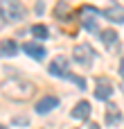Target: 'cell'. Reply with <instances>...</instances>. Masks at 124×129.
<instances>
[{"label":"cell","instance_id":"cell-1","mask_svg":"<svg viewBox=\"0 0 124 129\" xmlns=\"http://www.w3.org/2000/svg\"><path fill=\"white\" fill-rule=\"evenodd\" d=\"M2 91L9 95V98H18V100H27L32 93H34V86L29 82H23V79H7L2 84Z\"/></svg>","mask_w":124,"mask_h":129},{"label":"cell","instance_id":"cell-2","mask_svg":"<svg viewBox=\"0 0 124 129\" xmlns=\"http://www.w3.org/2000/svg\"><path fill=\"white\" fill-rule=\"evenodd\" d=\"M0 11H2L7 23H18L25 16V7H23L20 0H2L0 2Z\"/></svg>","mask_w":124,"mask_h":129},{"label":"cell","instance_id":"cell-3","mask_svg":"<svg viewBox=\"0 0 124 129\" xmlns=\"http://www.w3.org/2000/svg\"><path fill=\"white\" fill-rule=\"evenodd\" d=\"M72 59H75L77 63H81V66H90L93 59H95V50H93L88 43H79V45H75V50H72Z\"/></svg>","mask_w":124,"mask_h":129},{"label":"cell","instance_id":"cell-4","mask_svg":"<svg viewBox=\"0 0 124 129\" xmlns=\"http://www.w3.org/2000/svg\"><path fill=\"white\" fill-rule=\"evenodd\" d=\"M113 95V82L106 77H97V86H95V98L97 100H108Z\"/></svg>","mask_w":124,"mask_h":129},{"label":"cell","instance_id":"cell-5","mask_svg":"<svg viewBox=\"0 0 124 129\" xmlns=\"http://www.w3.org/2000/svg\"><path fill=\"white\" fill-rule=\"evenodd\" d=\"M95 16H97V9H95V7H84V9H81V25H84L88 32H95V29H97Z\"/></svg>","mask_w":124,"mask_h":129},{"label":"cell","instance_id":"cell-6","mask_svg":"<svg viewBox=\"0 0 124 129\" xmlns=\"http://www.w3.org/2000/svg\"><path fill=\"white\" fill-rule=\"evenodd\" d=\"M47 70H50V75H54V77H66V75H68V59H66V57H54Z\"/></svg>","mask_w":124,"mask_h":129},{"label":"cell","instance_id":"cell-7","mask_svg":"<svg viewBox=\"0 0 124 129\" xmlns=\"http://www.w3.org/2000/svg\"><path fill=\"white\" fill-rule=\"evenodd\" d=\"M23 52L25 54H29L32 59H36V61H41L47 52H45V48L41 45V43H36V41H27L25 45H23Z\"/></svg>","mask_w":124,"mask_h":129},{"label":"cell","instance_id":"cell-8","mask_svg":"<svg viewBox=\"0 0 124 129\" xmlns=\"http://www.w3.org/2000/svg\"><path fill=\"white\" fill-rule=\"evenodd\" d=\"M56 107H59V100H56L54 95H45V98H41V100L36 102V113L45 116V113H50V111L56 109Z\"/></svg>","mask_w":124,"mask_h":129},{"label":"cell","instance_id":"cell-9","mask_svg":"<svg viewBox=\"0 0 124 129\" xmlns=\"http://www.w3.org/2000/svg\"><path fill=\"white\" fill-rule=\"evenodd\" d=\"M104 16H106L108 20H113V23H124V7L117 5V2H113L111 7L104 9Z\"/></svg>","mask_w":124,"mask_h":129},{"label":"cell","instance_id":"cell-10","mask_svg":"<svg viewBox=\"0 0 124 129\" xmlns=\"http://www.w3.org/2000/svg\"><path fill=\"white\" fill-rule=\"evenodd\" d=\"M90 111H93L90 102H88V100H81V102L75 104V109H72V118H77V120H88Z\"/></svg>","mask_w":124,"mask_h":129},{"label":"cell","instance_id":"cell-11","mask_svg":"<svg viewBox=\"0 0 124 129\" xmlns=\"http://www.w3.org/2000/svg\"><path fill=\"white\" fill-rule=\"evenodd\" d=\"M104 116H106V125H117V122H120V118H122V116H120L117 104H113V102H108V104H106V113H104Z\"/></svg>","mask_w":124,"mask_h":129},{"label":"cell","instance_id":"cell-12","mask_svg":"<svg viewBox=\"0 0 124 129\" xmlns=\"http://www.w3.org/2000/svg\"><path fill=\"white\" fill-rule=\"evenodd\" d=\"M0 52H2L5 57H16V52H18L16 41H14V39H2V41H0Z\"/></svg>","mask_w":124,"mask_h":129},{"label":"cell","instance_id":"cell-13","mask_svg":"<svg viewBox=\"0 0 124 129\" xmlns=\"http://www.w3.org/2000/svg\"><path fill=\"white\" fill-rule=\"evenodd\" d=\"M102 41H104L106 48H115V43H117V32H115V29H104V32H102Z\"/></svg>","mask_w":124,"mask_h":129},{"label":"cell","instance_id":"cell-14","mask_svg":"<svg viewBox=\"0 0 124 129\" xmlns=\"http://www.w3.org/2000/svg\"><path fill=\"white\" fill-rule=\"evenodd\" d=\"M68 11H70V2H66V0H61V2L54 7V16H59V18H63Z\"/></svg>","mask_w":124,"mask_h":129},{"label":"cell","instance_id":"cell-15","mask_svg":"<svg viewBox=\"0 0 124 129\" xmlns=\"http://www.w3.org/2000/svg\"><path fill=\"white\" fill-rule=\"evenodd\" d=\"M32 36L34 39H47V27L45 25H32Z\"/></svg>","mask_w":124,"mask_h":129},{"label":"cell","instance_id":"cell-16","mask_svg":"<svg viewBox=\"0 0 124 129\" xmlns=\"http://www.w3.org/2000/svg\"><path fill=\"white\" fill-rule=\"evenodd\" d=\"M27 118H14V125H25Z\"/></svg>","mask_w":124,"mask_h":129},{"label":"cell","instance_id":"cell-17","mask_svg":"<svg viewBox=\"0 0 124 129\" xmlns=\"http://www.w3.org/2000/svg\"><path fill=\"white\" fill-rule=\"evenodd\" d=\"M120 75H122V84H124V57H122V61H120Z\"/></svg>","mask_w":124,"mask_h":129},{"label":"cell","instance_id":"cell-18","mask_svg":"<svg viewBox=\"0 0 124 129\" xmlns=\"http://www.w3.org/2000/svg\"><path fill=\"white\" fill-rule=\"evenodd\" d=\"M88 129H99V125H97V122H90V125H88Z\"/></svg>","mask_w":124,"mask_h":129},{"label":"cell","instance_id":"cell-19","mask_svg":"<svg viewBox=\"0 0 124 129\" xmlns=\"http://www.w3.org/2000/svg\"><path fill=\"white\" fill-rule=\"evenodd\" d=\"M2 18H5V16H2V11H0V27L5 25V20H2Z\"/></svg>","mask_w":124,"mask_h":129},{"label":"cell","instance_id":"cell-20","mask_svg":"<svg viewBox=\"0 0 124 129\" xmlns=\"http://www.w3.org/2000/svg\"><path fill=\"white\" fill-rule=\"evenodd\" d=\"M0 129H5V127H2V125H0Z\"/></svg>","mask_w":124,"mask_h":129},{"label":"cell","instance_id":"cell-21","mask_svg":"<svg viewBox=\"0 0 124 129\" xmlns=\"http://www.w3.org/2000/svg\"><path fill=\"white\" fill-rule=\"evenodd\" d=\"M122 91H124V84H122Z\"/></svg>","mask_w":124,"mask_h":129}]
</instances>
